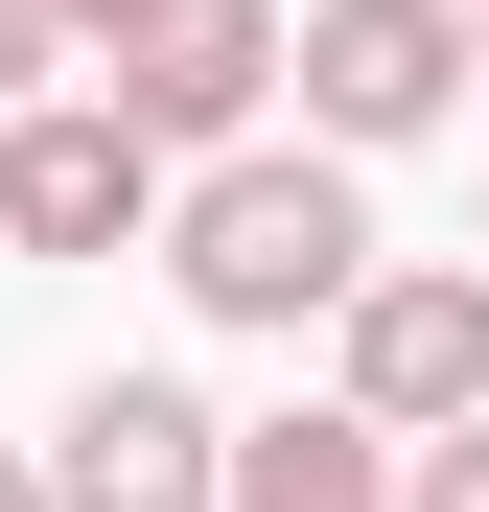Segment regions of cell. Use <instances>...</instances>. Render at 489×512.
I'll return each mask as SVG.
<instances>
[{"label": "cell", "instance_id": "obj_1", "mask_svg": "<svg viewBox=\"0 0 489 512\" xmlns=\"http://www.w3.org/2000/svg\"><path fill=\"white\" fill-rule=\"evenodd\" d=\"M163 280H187L210 326H350L373 210H350V163H326V140H233L210 187L163 210Z\"/></svg>", "mask_w": 489, "mask_h": 512}, {"label": "cell", "instance_id": "obj_2", "mask_svg": "<svg viewBox=\"0 0 489 512\" xmlns=\"http://www.w3.org/2000/svg\"><path fill=\"white\" fill-rule=\"evenodd\" d=\"M350 419H373V443H466V419H489V280L373 256V280H350Z\"/></svg>", "mask_w": 489, "mask_h": 512}, {"label": "cell", "instance_id": "obj_3", "mask_svg": "<svg viewBox=\"0 0 489 512\" xmlns=\"http://www.w3.org/2000/svg\"><path fill=\"white\" fill-rule=\"evenodd\" d=\"M280 70H303L326 140H420L466 94V0H326V24H280Z\"/></svg>", "mask_w": 489, "mask_h": 512}, {"label": "cell", "instance_id": "obj_4", "mask_svg": "<svg viewBox=\"0 0 489 512\" xmlns=\"http://www.w3.org/2000/svg\"><path fill=\"white\" fill-rule=\"evenodd\" d=\"M0 233H24V256H117V233H163V163L94 94H24V117H0Z\"/></svg>", "mask_w": 489, "mask_h": 512}, {"label": "cell", "instance_id": "obj_5", "mask_svg": "<svg viewBox=\"0 0 489 512\" xmlns=\"http://www.w3.org/2000/svg\"><path fill=\"white\" fill-rule=\"evenodd\" d=\"M210 466H233V419L187 373H94L70 443H47V512H210Z\"/></svg>", "mask_w": 489, "mask_h": 512}, {"label": "cell", "instance_id": "obj_6", "mask_svg": "<svg viewBox=\"0 0 489 512\" xmlns=\"http://www.w3.org/2000/svg\"><path fill=\"white\" fill-rule=\"evenodd\" d=\"M257 94H280V0H187V24H140V47H117V94H94V117L163 163V140H257Z\"/></svg>", "mask_w": 489, "mask_h": 512}, {"label": "cell", "instance_id": "obj_7", "mask_svg": "<svg viewBox=\"0 0 489 512\" xmlns=\"http://www.w3.org/2000/svg\"><path fill=\"white\" fill-rule=\"evenodd\" d=\"M210 512H396V443L373 419H257V443L210 466Z\"/></svg>", "mask_w": 489, "mask_h": 512}, {"label": "cell", "instance_id": "obj_8", "mask_svg": "<svg viewBox=\"0 0 489 512\" xmlns=\"http://www.w3.org/2000/svg\"><path fill=\"white\" fill-rule=\"evenodd\" d=\"M396 512H489V419H466V443H420V466H396Z\"/></svg>", "mask_w": 489, "mask_h": 512}, {"label": "cell", "instance_id": "obj_9", "mask_svg": "<svg viewBox=\"0 0 489 512\" xmlns=\"http://www.w3.org/2000/svg\"><path fill=\"white\" fill-rule=\"evenodd\" d=\"M47 70H70V24H47V0H0V94H47Z\"/></svg>", "mask_w": 489, "mask_h": 512}, {"label": "cell", "instance_id": "obj_10", "mask_svg": "<svg viewBox=\"0 0 489 512\" xmlns=\"http://www.w3.org/2000/svg\"><path fill=\"white\" fill-rule=\"evenodd\" d=\"M47 24H70V47H140V24H187V0H47Z\"/></svg>", "mask_w": 489, "mask_h": 512}, {"label": "cell", "instance_id": "obj_11", "mask_svg": "<svg viewBox=\"0 0 489 512\" xmlns=\"http://www.w3.org/2000/svg\"><path fill=\"white\" fill-rule=\"evenodd\" d=\"M0 512H47V466H0Z\"/></svg>", "mask_w": 489, "mask_h": 512}, {"label": "cell", "instance_id": "obj_12", "mask_svg": "<svg viewBox=\"0 0 489 512\" xmlns=\"http://www.w3.org/2000/svg\"><path fill=\"white\" fill-rule=\"evenodd\" d=\"M466 70H489V0H466Z\"/></svg>", "mask_w": 489, "mask_h": 512}]
</instances>
